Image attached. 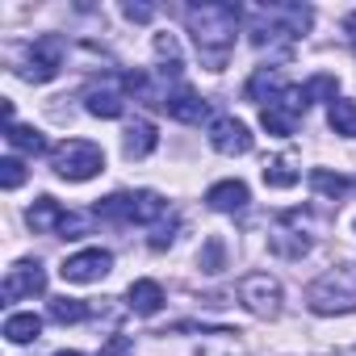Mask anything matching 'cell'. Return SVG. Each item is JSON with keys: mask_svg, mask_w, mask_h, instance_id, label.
Segmentation results:
<instances>
[{"mask_svg": "<svg viewBox=\"0 0 356 356\" xmlns=\"http://www.w3.org/2000/svg\"><path fill=\"white\" fill-rule=\"evenodd\" d=\"M126 302H130V310L134 314H143V318H151V314H159L163 310V289H159V281H134L130 289H126Z\"/></svg>", "mask_w": 356, "mask_h": 356, "instance_id": "cell-17", "label": "cell"}, {"mask_svg": "<svg viewBox=\"0 0 356 356\" xmlns=\"http://www.w3.org/2000/svg\"><path fill=\"white\" fill-rule=\"evenodd\" d=\"M63 55H67V42L59 38V34H42V38H34V47H30V59H26V80L30 84H47V80H55L59 76V67H63Z\"/></svg>", "mask_w": 356, "mask_h": 356, "instance_id": "cell-8", "label": "cell"}, {"mask_svg": "<svg viewBox=\"0 0 356 356\" xmlns=\"http://www.w3.org/2000/svg\"><path fill=\"white\" fill-rule=\"evenodd\" d=\"M306 105H310L306 88L289 84L273 105H264V109H260V126H264L268 134H277V138H289V134H293V126H298V118L306 113Z\"/></svg>", "mask_w": 356, "mask_h": 356, "instance_id": "cell-6", "label": "cell"}, {"mask_svg": "<svg viewBox=\"0 0 356 356\" xmlns=\"http://www.w3.org/2000/svg\"><path fill=\"white\" fill-rule=\"evenodd\" d=\"M51 168L63 181H92L97 172H105V151L88 138H67L63 147L51 151Z\"/></svg>", "mask_w": 356, "mask_h": 356, "instance_id": "cell-5", "label": "cell"}, {"mask_svg": "<svg viewBox=\"0 0 356 356\" xmlns=\"http://www.w3.org/2000/svg\"><path fill=\"white\" fill-rule=\"evenodd\" d=\"M210 147L222 151V155H248V151H252V130H248L239 118L222 113V118L210 122Z\"/></svg>", "mask_w": 356, "mask_h": 356, "instance_id": "cell-11", "label": "cell"}, {"mask_svg": "<svg viewBox=\"0 0 356 356\" xmlns=\"http://www.w3.org/2000/svg\"><path fill=\"white\" fill-rule=\"evenodd\" d=\"M122 147H126V159H147V155L159 147V130H155V122H147V118H134V122L126 126V138H122Z\"/></svg>", "mask_w": 356, "mask_h": 356, "instance_id": "cell-15", "label": "cell"}, {"mask_svg": "<svg viewBox=\"0 0 356 356\" xmlns=\"http://www.w3.org/2000/svg\"><path fill=\"white\" fill-rule=\"evenodd\" d=\"M59 235H63V239H80V235H88V218L67 214V218H63V227H59Z\"/></svg>", "mask_w": 356, "mask_h": 356, "instance_id": "cell-28", "label": "cell"}, {"mask_svg": "<svg viewBox=\"0 0 356 356\" xmlns=\"http://www.w3.org/2000/svg\"><path fill=\"white\" fill-rule=\"evenodd\" d=\"M63 218H67V210L55 202V197H38L34 206H30V214H26V222L38 231V235H59V227H63Z\"/></svg>", "mask_w": 356, "mask_h": 356, "instance_id": "cell-18", "label": "cell"}, {"mask_svg": "<svg viewBox=\"0 0 356 356\" xmlns=\"http://www.w3.org/2000/svg\"><path fill=\"white\" fill-rule=\"evenodd\" d=\"M202 268L206 273H222V260H227V248H222V239L214 235V239H206V248H202Z\"/></svg>", "mask_w": 356, "mask_h": 356, "instance_id": "cell-27", "label": "cell"}, {"mask_svg": "<svg viewBox=\"0 0 356 356\" xmlns=\"http://www.w3.org/2000/svg\"><path fill=\"white\" fill-rule=\"evenodd\" d=\"M88 314H92V310H88V302H80V298H55V302H51V318L63 323V327H67V323H84Z\"/></svg>", "mask_w": 356, "mask_h": 356, "instance_id": "cell-24", "label": "cell"}, {"mask_svg": "<svg viewBox=\"0 0 356 356\" xmlns=\"http://www.w3.org/2000/svg\"><path fill=\"white\" fill-rule=\"evenodd\" d=\"M55 356H84V352H55Z\"/></svg>", "mask_w": 356, "mask_h": 356, "instance_id": "cell-33", "label": "cell"}, {"mask_svg": "<svg viewBox=\"0 0 356 356\" xmlns=\"http://www.w3.org/2000/svg\"><path fill=\"white\" fill-rule=\"evenodd\" d=\"M285 88H289V84L281 80V72H277V67H256V76L248 80L243 97H248V101H256V105H273Z\"/></svg>", "mask_w": 356, "mask_h": 356, "instance_id": "cell-16", "label": "cell"}, {"mask_svg": "<svg viewBox=\"0 0 356 356\" xmlns=\"http://www.w3.org/2000/svg\"><path fill=\"white\" fill-rule=\"evenodd\" d=\"M310 22H314V13L306 5H268L252 22V42L268 47L273 38H298V34L310 30Z\"/></svg>", "mask_w": 356, "mask_h": 356, "instance_id": "cell-3", "label": "cell"}, {"mask_svg": "<svg viewBox=\"0 0 356 356\" xmlns=\"http://www.w3.org/2000/svg\"><path fill=\"white\" fill-rule=\"evenodd\" d=\"M331 130L335 134H348V138H356V101H348V97H339V101H331Z\"/></svg>", "mask_w": 356, "mask_h": 356, "instance_id": "cell-23", "label": "cell"}, {"mask_svg": "<svg viewBox=\"0 0 356 356\" xmlns=\"http://www.w3.org/2000/svg\"><path fill=\"white\" fill-rule=\"evenodd\" d=\"M163 197L151 193V189H138V193H109L97 202V218L105 222H122V227H143V222H159L163 218Z\"/></svg>", "mask_w": 356, "mask_h": 356, "instance_id": "cell-2", "label": "cell"}, {"mask_svg": "<svg viewBox=\"0 0 356 356\" xmlns=\"http://www.w3.org/2000/svg\"><path fill=\"white\" fill-rule=\"evenodd\" d=\"M310 189L318 193V197H327V202H339L343 193H348V181L339 172H327V168H310Z\"/></svg>", "mask_w": 356, "mask_h": 356, "instance_id": "cell-22", "label": "cell"}, {"mask_svg": "<svg viewBox=\"0 0 356 356\" xmlns=\"http://www.w3.org/2000/svg\"><path fill=\"white\" fill-rule=\"evenodd\" d=\"M34 293H47V273H42L38 260H17L5 273L0 298H5V302H22V298H34Z\"/></svg>", "mask_w": 356, "mask_h": 356, "instance_id": "cell-10", "label": "cell"}, {"mask_svg": "<svg viewBox=\"0 0 356 356\" xmlns=\"http://www.w3.org/2000/svg\"><path fill=\"white\" fill-rule=\"evenodd\" d=\"M130 352H134L130 335H109V343L101 348V356H130Z\"/></svg>", "mask_w": 356, "mask_h": 356, "instance_id": "cell-29", "label": "cell"}, {"mask_svg": "<svg viewBox=\"0 0 356 356\" xmlns=\"http://www.w3.org/2000/svg\"><path fill=\"white\" fill-rule=\"evenodd\" d=\"M163 109H168V118L172 122H185V126H202L206 118H210V105L193 92V88H172V92H163V101H159Z\"/></svg>", "mask_w": 356, "mask_h": 356, "instance_id": "cell-12", "label": "cell"}, {"mask_svg": "<svg viewBox=\"0 0 356 356\" xmlns=\"http://www.w3.org/2000/svg\"><path fill=\"white\" fill-rule=\"evenodd\" d=\"M26 163L17 159V155H9V159H0V185H5V189H22L26 185Z\"/></svg>", "mask_w": 356, "mask_h": 356, "instance_id": "cell-25", "label": "cell"}, {"mask_svg": "<svg viewBox=\"0 0 356 356\" xmlns=\"http://www.w3.org/2000/svg\"><path fill=\"white\" fill-rule=\"evenodd\" d=\"M109 268H113V252H105V248H84V252L67 256L59 273H63L67 285H92V281L109 277Z\"/></svg>", "mask_w": 356, "mask_h": 356, "instance_id": "cell-9", "label": "cell"}, {"mask_svg": "<svg viewBox=\"0 0 356 356\" xmlns=\"http://www.w3.org/2000/svg\"><path fill=\"white\" fill-rule=\"evenodd\" d=\"M343 34H348V47L356 51V13H348V17H343Z\"/></svg>", "mask_w": 356, "mask_h": 356, "instance_id": "cell-32", "label": "cell"}, {"mask_svg": "<svg viewBox=\"0 0 356 356\" xmlns=\"http://www.w3.org/2000/svg\"><path fill=\"white\" fill-rule=\"evenodd\" d=\"M122 13H126L130 22H151V17H155L151 5H122Z\"/></svg>", "mask_w": 356, "mask_h": 356, "instance_id": "cell-31", "label": "cell"}, {"mask_svg": "<svg viewBox=\"0 0 356 356\" xmlns=\"http://www.w3.org/2000/svg\"><path fill=\"white\" fill-rule=\"evenodd\" d=\"M172 231H176V218H172L168 227H155V235H151V252H163V248L172 243Z\"/></svg>", "mask_w": 356, "mask_h": 356, "instance_id": "cell-30", "label": "cell"}, {"mask_svg": "<svg viewBox=\"0 0 356 356\" xmlns=\"http://www.w3.org/2000/svg\"><path fill=\"white\" fill-rule=\"evenodd\" d=\"M306 97H310V101H339V80L323 72V76H314V80L306 84Z\"/></svg>", "mask_w": 356, "mask_h": 356, "instance_id": "cell-26", "label": "cell"}, {"mask_svg": "<svg viewBox=\"0 0 356 356\" xmlns=\"http://www.w3.org/2000/svg\"><path fill=\"white\" fill-rule=\"evenodd\" d=\"M5 138H9V147L13 151H22V155H47V138H42V130H34V126H5Z\"/></svg>", "mask_w": 356, "mask_h": 356, "instance_id": "cell-19", "label": "cell"}, {"mask_svg": "<svg viewBox=\"0 0 356 356\" xmlns=\"http://www.w3.org/2000/svg\"><path fill=\"white\" fill-rule=\"evenodd\" d=\"M248 202H252V193H248L243 181H218V185H210V193H206V206L218 210V214H239Z\"/></svg>", "mask_w": 356, "mask_h": 356, "instance_id": "cell-14", "label": "cell"}, {"mask_svg": "<svg viewBox=\"0 0 356 356\" xmlns=\"http://www.w3.org/2000/svg\"><path fill=\"white\" fill-rule=\"evenodd\" d=\"M298 181H302V172L293 168L289 155H277V159L264 168V185H268V189H293Z\"/></svg>", "mask_w": 356, "mask_h": 356, "instance_id": "cell-21", "label": "cell"}, {"mask_svg": "<svg viewBox=\"0 0 356 356\" xmlns=\"http://www.w3.org/2000/svg\"><path fill=\"white\" fill-rule=\"evenodd\" d=\"M189 34L197 42V55L210 72H222L231 51H235V30H239V5H227V0H210V5H193L185 13Z\"/></svg>", "mask_w": 356, "mask_h": 356, "instance_id": "cell-1", "label": "cell"}, {"mask_svg": "<svg viewBox=\"0 0 356 356\" xmlns=\"http://www.w3.org/2000/svg\"><path fill=\"white\" fill-rule=\"evenodd\" d=\"M38 335H42V318L38 314L26 310V314H9L5 318V339L9 343H34Z\"/></svg>", "mask_w": 356, "mask_h": 356, "instance_id": "cell-20", "label": "cell"}, {"mask_svg": "<svg viewBox=\"0 0 356 356\" xmlns=\"http://www.w3.org/2000/svg\"><path fill=\"white\" fill-rule=\"evenodd\" d=\"M239 302L260 318H277L281 314V281L273 273H248L239 281Z\"/></svg>", "mask_w": 356, "mask_h": 356, "instance_id": "cell-7", "label": "cell"}, {"mask_svg": "<svg viewBox=\"0 0 356 356\" xmlns=\"http://www.w3.org/2000/svg\"><path fill=\"white\" fill-rule=\"evenodd\" d=\"M118 84H122V80H105V84L88 88V101H84V105H88L92 118H105V122H109V118H122V113H126V97L118 92Z\"/></svg>", "mask_w": 356, "mask_h": 356, "instance_id": "cell-13", "label": "cell"}, {"mask_svg": "<svg viewBox=\"0 0 356 356\" xmlns=\"http://www.w3.org/2000/svg\"><path fill=\"white\" fill-rule=\"evenodd\" d=\"M306 306L314 314H352L356 310V277L335 268V273H323L310 289H306Z\"/></svg>", "mask_w": 356, "mask_h": 356, "instance_id": "cell-4", "label": "cell"}]
</instances>
